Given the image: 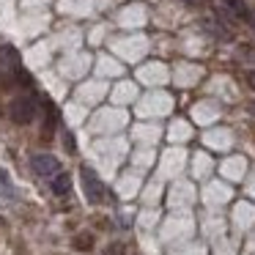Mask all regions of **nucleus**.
<instances>
[{
  "label": "nucleus",
  "instance_id": "f257e3e1",
  "mask_svg": "<svg viewBox=\"0 0 255 255\" xmlns=\"http://www.w3.org/2000/svg\"><path fill=\"white\" fill-rule=\"evenodd\" d=\"M80 176H83V189H85L88 203H102V198H105V184L99 181V176H96L91 167H83Z\"/></svg>",
  "mask_w": 255,
  "mask_h": 255
},
{
  "label": "nucleus",
  "instance_id": "f03ea898",
  "mask_svg": "<svg viewBox=\"0 0 255 255\" xmlns=\"http://www.w3.org/2000/svg\"><path fill=\"white\" fill-rule=\"evenodd\" d=\"M30 165H33L36 176H44V178H50V176L55 178L58 170H61L58 159H55V156H50V154H36L33 159H30Z\"/></svg>",
  "mask_w": 255,
  "mask_h": 255
},
{
  "label": "nucleus",
  "instance_id": "7ed1b4c3",
  "mask_svg": "<svg viewBox=\"0 0 255 255\" xmlns=\"http://www.w3.org/2000/svg\"><path fill=\"white\" fill-rule=\"evenodd\" d=\"M11 118L17 124H28L33 118V102L30 99H17L11 102Z\"/></svg>",
  "mask_w": 255,
  "mask_h": 255
},
{
  "label": "nucleus",
  "instance_id": "20e7f679",
  "mask_svg": "<svg viewBox=\"0 0 255 255\" xmlns=\"http://www.w3.org/2000/svg\"><path fill=\"white\" fill-rule=\"evenodd\" d=\"M69 187H72V181H69L66 173H58V176L52 178V192L55 195H69Z\"/></svg>",
  "mask_w": 255,
  "mask_h": 255
},
{
  "label": "nucleus",
  "instance_id": "39448f33",
  "mask_svg": "<svg viewBox=\"0 0 255 255\" xmlns=\"http://www.w3.org/2000/svg\"><path fill=\"white\" fill-rule=\"evenodd\" d=\"M105 255H124V244L121 242H113L110 247L105 250Z\"/></svg>",
  "mask_w": 255,
  "mask_h": 255
},
{
  "label": "nucleus",
  "instance_id": "423d86ee",
  "mask_svg": "<svg viewBox=\"0 0 255 255\" xmlns=\"http://www.w3.org/2000/svg\"><path fill=\"white\" fill-rule=\"evenodd\" d=\"M0 189H3L6 195H14V189H11V184H8V178H6V173H3V170H0Z\"/></svg>",
  "mask_w": 255,
  "mask_h": 255
},
{
  "label": "nucleus",
  "instance_id": "0eeeda50",
  "mask_svg": "<svg viewBox=\"0 0 255 255\" xmlns=\"http://www.w3.org/2000/svg\"><path fill=\"white\" fill-rule=\"evenodd\" d=\"M247 83H250V85H253V88H255V72H247Z\"/></svg>",
  "mask_w": 255,
  "mask_h": 255
},
{
  "label": "nucleus",
  "instance_id": "6e6552de",
  "mask_svg": "<svg viewBox=\"0 0 255 255\" xmlns=\"http://www.w3.org/2000/svg\"><path fill=\"white\" fill-rule=\"evenodd\" d=\"M250 25H253V28H255V17H250Z\"/></svg>",
  "mask_w": 255,
  "mask_h": 255
},
{
  "label": "nucleus",
  "instance_id": "1a4fd4ad",
  "mask_svg": "<svg viewBox=\"0 0 255 255\" xmlns=\"http://www.w3.org/2000/svg\"><path fill=\"white\" fill-rule=\"evenodd\" d=\"M187 3H203V0H187Z\"/></svg>",
  "mask_w": 255,
  "mask_h": 255
},
{
  "label": "nucleus",
  "instance_id": "9d476101",
  "mask_svg": "<svg viewBox=\"0 0 255 255\" xmlns=\"http://www.w3.org/2000/svg\"><path fill=\"white\" fill-rule=\"evenodd\" d=\"M253 110H255V102H253Z\"/></svg>",
  "mask_w": 255,
  "mask_h": 255
}]
</instances>
